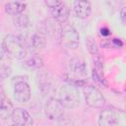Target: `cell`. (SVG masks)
Returning <instances> with one entry per match:
<instances>
[{"instance_id": "1", "label": "cell", "mask_w": 126, "mask_h": 126, "mask_svg": "<svg viewBox=\"0 0 126 126\" xmlns=\"http://www.w3.org/2000/svg\"><path fill=\"white\" fill-rule=\"evenodd\" d=\"M26 41L24 38L14 35L7 34L1 45V60L6 56L10 59H24L27 55Z\"/></svg>"}, {"instance_id": "2", "label": "cell", "mask_w": 126, "mask_h": 126, "mask_svg": "<svg viewBox=\"0 0 126 126\" xmlns=\"http://www.w3.org/2000/svg\"><path fill=\"white\" fill-rule=\"evenodd\" d=\"M57 99L63 105L64 108L74 109L80 104V94L78 88L70 84H65L60 87L58 91Z\"/></svg>"}, {"instance_id": "3", "label": "cell", "mask_w": 126, "mask_h": 126, "mask_svg": "<svg viewBox=\"0 0 126 126\" xmlns=\"http://www.w3.org/2000/svg\"><path fill=\"white\" fill-rule=\"evenodd\" d=\"M59 41L67 49H76L80 44L79 32L72 25L63 24Z\"/></svg>"}, {"instance_id": "4", "label": "cell", "mask_w": 126, "mask_h": 126, "mask_svg": "<svg viewBox=\"0 0 126 126\" xmlns=\"http://www.w3.org/2000/svg\"><path fill=\"white\" fill-rule=\"evenodd\" d=\"M83 94L86 103L92 108H102L105 104V97L100 91L92 85H87L83 88Z\"/></svg>"}, {"instance_id": "5", "label": "cell", "mask_w": 126, "mask_h": 126, "mask_svg": "<svg viewBox=\"0 0 126 126\" xmlns=\"http://www.w3.org/2000/svg\"><path fill=\"white\" fill-rule=\"evenodd\" d=\"M44 3L49 8L50 14L54 20L62 25L66 23L70 15V10L64 2L58 0H47Z\"/></svg>"}, {"instance_id": "6", "label": "cell", "mask_w": 126, "mask_h": 126, "mask_svg": "<svg viewBox=\"0 0 126 126\" xmlns=\"http://www.w3.org/2000/svg\"><path fill=\"white\" fill-rule=\"evenodd\" d=\"M44 115L50 121H60L64 117V107L57 98H49L44 105Z\"/></svg>"}, {"instance_id": "7", "label": "cell", "mask_w": 126, "mask_h": 126, "mask_svg": "<svg viewBox=\"0 0 126 126\" xmlns=\"http://www.w3.org/2000/svg\"><path fill=\"white\" fill-rule=\"evenodd\" d=\"M13 83H14L13 94H14L15 100L20 103L29 101L32 96V90L30 85L27 83V81L13 79Z\"/></svg>"}, {"instance_id": "8", "label": "cell", "mask_w": 126, "mask_h": 126, "mask_svg": "<svg viewBox=\"0 0 126 126\" xmlns=\"http://www.w3.org/2000/svg\"><path fill=\"white\" fill-rule=\"evenodd\" d=\"M62 31V24L58 23L53 18L46 19L41 24V30L40 32H43L45 35H49L51 37H54L59 40Z\"/></svg>"}, {"instance_id": "9", "label": "cell", "mask_w": 126, "mask_h": 126, "mask_svg": "<svg viewBox=\"0 0 126 126\" xmlns=\"http://www.w3.org/2000/svg\"><path fill=\"white\" fill-rule=\"evenodd\" d=\"M70 76L76 79H85L87 77V65L84 59L74 57L69 61ZM69 75V74H68Z\"/></svg>"}, {"instance_id": "10", "label": "cell", "mask_w": 126, "mask_h": 126, "mask_svg": "<svg viewBox=\"0 0 126 126\" xmlns=\"http://www.w3.org/2000/svg\"><path fill=\"white\" fill-rule=\"evenodd\" d=\"M11 119L13 123L18 126H32L33 124L32 115L27 109L22 107H17L14 109Z\"/></svg>"}, {"instance_id": "11", "label": "cell", "mask_w": 126, "mask_h": 126, "mask_svg": "<svg viewBox=\"0 0 126 126\" xmlns=\"http://www.w3.org/2000/svg\"><path fill=\"white\" fill-rule=\"evenodd\" d=\"M118 122V116L115 110L111 108H105L98 114L97 124L98 126H115Z\"/></svg>"}, {"instance_id": "12", "label": "cell", "mask_w": 126, "mask_h": 126, "mask_svg": "<svg viewBox=\"0 0 126 126\" xmlns=\"http://www.w3.org/2000/svg\"><path fill=\"white\" fill-rule=\"evenodd\" d=\"M74 15L79 19H87L92 14V5L89 1H75L73 3Z\"/></svg>"}, {"instance_id": "13", "label": "cell", "mask_w": 126, "mask_h": 126, "mask_svg": "<svg viewBox=\"0 0 126 126\" xmlns=\"http://www.w3.org/2000/svg\"><path fill=\"white\" fill-rule=\"evenodd\" d=\"M23 65L27 69L37 70V69H40L43 66V60L36 53H32V54L27 53V55L23 59Z\"/></svg>"}, {"instance_id": "14", "label": "cell", "mask_w": 126, "mask_h": 126, "mask_svg": "<svg viewBox=\"0 0 126 126\" xmlns=\"http://www.w3.org/2000/svg\"><path fill=\"white\" fill-rule=\"evenodd\" d=\"M29 43L33 49H42L46 44V37L40 31L33 32L29 36Z\"/></svg>"}, {"instance_id": "15", "label": "cell", "mask_w": 126, "mask_h": 126, "mask_svg": "<svg viewBox=\"0 0 126 126\" xmlns=\"http://www.w3.org/2000/svg\"><path fill=\"white\" fill-rule=\"evenodd\" d=\"M26 7H27V4L22 1H10L5 3L4 10L7 14L14 17L24 13V11L26 10Z\"/></svg>"}, {"instance_id": "16", "label": "cell", "mask_w": 126, "mask_h": 126, "mask_svg": "<svg viewBox=\"0 0 126 126\" xmlns=\"http://www.w3.org/2000/svg\"><path fill=\"white\" fill-rule=\"evenodd\" d=\"M92 76H93V80L95 83H97L98 85H101L105 88L107 87V82H106V79H105V77L103 75V71H102V65L99 60L94 61V67L93 69Z\"/></svg>"}, {"instance_id": "17", "label": "cell", "mask_w": 126, "mask_h": 126, "mask_svg": "<svg viewBox=\"0 0 126 126\" xmlns=\"http://www.w3.org/2000/svg\"><path fill=\"white\" fill-rule=\"evenodd\" d=\"M14 105L11 102L10 99L6 98L4 101L1 102V106H0V117L5 120L8 119L9 117H12V114L14 112Z\"/></svg>"}, {"instance_id": "18", "label": "cell", "mask_w": 126, "mask_h": 126, "mask_svg": "<svg viewBox=\"0 0 126 126\" xmlns=\"http://www.w3.org/2000/svg\"><path fill=\"white\" fill-rule=\"evenodd\" d=\"M13 24L18 29H21V30L27 29L30 26V18L27 14H24V13L19 14L13 17Z\"/></svg>"}, {"instance_id": "19", "label": "cell", "mask_w": 126, "mask_h": 126, "mask_svg": "<svg viewBox=\"0 0 126 126\" xmlns=\"http://www.w3.org/2000/svg\"><path fill=\"white\" fill-rule=\"evenodd\" d=\"M39 82V89L42 93H49L52 90V83L50 78L47 76V74H42L40 76V79H38Z\"/></svg>"}, {"instance_id": "20", "label": "cell", "mask_w": 126, "mask_h": 126, "mask_svg": "<svg viewBox=\"0 0 126 126\" xmlns=\"http://www.w3.org/2000/svg\"><path fill=\"white\" fill-rule=\"evenodd\" d=\"M86 46L88 51L92 55H96L98 53V47L96 45V42L93 36H88L86 38Z\"/></svg>"}, {"instance_id": "21", "label": "cell", "mask_w": 126, "mask_h": 126, "mask_svg": "<svg viewBox=\"0 0 126 126\" xmlns=\"http://www.w3.org/2000/svg\"><path fill=\"white\" fill-rule=\"evenodd\" d=\"M12 74V69L9 65L7 64H4L2 63L1 64V67H0V77H1V80H5L7 78H9Z\"/></svg>"}, {"instance_id": "22", "label": "cell", "mask_w": 126, "mask_h": 126, "mask_svg": "<svg viewBox=\"0 0 126 126\" xmlns=\"http://www.w3.org/2000/svg\"><path fill=\"white\" fill-rule=\"evenodd\" d=\"M120 19L123 22V24L126 25V6L122 7L120 10Z\"/></svg>"}, {"instance_id": "23", "label": "cell", "mask_w": 126, "mask_h": 126, "mask_svg": "<svg viewBox=\"0 0 126 126\" xmlns=\"http://www.w3.org/2000/svg\"><path fill=\"white\" fill-rule=\"evenodd\" d=\"M111 43H112V45L115 46V47H121V46L123 45V42H122L121 39H119V38H112Z\"/></svg>"}, {"instance_id": "24", "label": "cell", "mask_w": 126, "mask_h": 126, "mask_svg": "<svg viewBox=\"0 0 126 126\" xmlns=\"http://www.w3.org/2000/svg\"><path fill=\"white\" fill-rule=\"evenodd\" d=\"M100 34L102 36H108L110 34V30L106 27H103V28L100 29Z\"/></svg>"}, {"instance_id": "25", "label": "cell", "mask_w": 126, "mask_h": 126, "mask_svg": "<svg viewBox=\"0 0 126 126\" xmlns=\"http://www.w3.org/2000/svg\"><path fill=\"white\" fill-rule=\"evenodd\" d=\"M0 94H1V102H2V101H4L6 99V95H5L3 88H0Z\"/></svg>"}, {"instance_id": "26", "label": "cell", "mask_w": 126, "mask_h": 126, "mask_svg": "<svg viewBox=\"0 0 126 126\" xmlns=\"http://www.w3.org/2000/svg\"><path fill=\"white\" fill-rule=\"evenodd\" d=\"M9 126H18V125H16V124L13 123V124H11V125H9Z\"/></svg>"}, {"instance_id": "27", "label": "cell", "mask_w": 126, "mask_h": 126, "mask_svg": "<svg viewBox=\"0 0 126 126\" xmlns=\"http://www.w3.org/2000/svg\"><path fill=\"white\" fill-rule=\"evenodd\" d=\"M125 110H126V105H125Z\"/></svg>"}]
</instances>
